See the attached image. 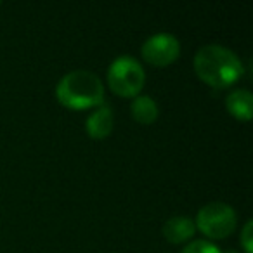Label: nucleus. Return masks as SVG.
I'll return each mask as SVG.
<instances>
[{
    "instance_id": "obj_1",
    "label": "nucleus",
    "mask_w": 253,
    "mask_h": 253,
    "mask_svg": "<svg viewBox=\"0 0 253 253\" xmlns=\"http://www.w3.org/2000/svg\"><path fill=\"white\" fill-rule=\"evenodd\" d=\"M196 75L207 85L215 88L231 87L243 77V63L232 50L222 45H205L193 61Z\"/></svg>"
},
{
    "instance_id": "obj_2",
    "label": "nucleus",
    "mask_w": 253,
    "mask_h": 253,
    "mask_svg": "<svg viewBox=\"0 0 253 253\" xmlns=\"http://www.w3.org/2000/svg\"><path fill=\"white\" fill-rule=\"evenodd\" d=\"M56 97L68 109L94 108L101 106L104 101V85L92 71L75 70L59 80Z\"/></svg>"
},
{
    "instance_id": "obj_3",
    "label": "nucleus",
    "mask_w": 253,
    "mask_h": 253,
    "mask_svg": "<svg viewBox=\"0 0 253 253\" xmlns=\"http://www.w3.org/2000/svg\"><path fill=\"white\" fill-rule=\"evenodd\" d=\"M146 82L141 63L130 56H120L109 64L108 84L111 92L120 97H137Z\"/></svg>"
},
{
    "instance_id": "obj_4",
    "label": "nucleus",
    "mask_w": 253,
    "mask_h": 253,
    "mask_svg": "<svg viewBox=\"0 0 253 253\" xmlns=\"http://www.w3.org/2000/svg\"><path fill=\"white\" fill-rule=\"evenodd\" d=\"M194 225H196L207 238L224 239L234 232L236 211L231 205L208 203L198 211Z\"/></svg>"
},
{
    "instance_id": "obj_5",
    "label": "nucleus",
    "mask_w": 253,
    "mask_h": 253,
    "mask_svg": "<svg viewBox=\"0 0 253 253\" xmlns=\"http://www.w3.org/2000/svg\"><path fill=\"white\" fill-rule=\"evenodd\" d=\"M141 54L146 63L158 68H165L179 57L180 43L170 33H156L142 43Z\"/></svg>"
},
{
    "instance_id": "obj_6",
    "label": "nucleus",
    "mask_w": 253,
    "mask_h": 253,
    "mask_svg": "<svg viewBox=\"0 0 253 253\" xmlns=\"http://www.w3.org/2000/svg\"><path fill=\"white\" fill-rule=\"evenodd\" d=\"M85 130L94 141H102L113 132V113L108 104L97 106L85 122Z\"/></svg>"
},
{
    "instance_id": "obj_7",
    "label": "nucleus",
    "mask_w": 253,
    "mask_h": 253,
    "mask_svg": "<svg viewBox=\"0 0 253 253\" xmlns=\"http://www.w3.org/2000/svg\"><path fill=\"white\" fill-rule=\"evenodd\" d=\"M225 108L236 120L248 122L253 115V95L246 88H238L231 92L225 99Z\"/></svg>"
},
{
    "instance_id": "obj_8",
    "label": "nucleus",
    "mask_w": 253,
    "mask_h": 253,
    "mask_svg": "<svg viewBox=\"0 0 253 253\" xmlns=\"http://www.w3.org/2000/svg\"><path fill=\"white\" fill-rule=\"evenodd\" d=\"M194 232H196V225L189 217H172L163 225V236L167 241L173 243V245H180V243L191 239Z\"/></svg>"
},
{
    "instance_id": "obj_9",
    "label": "nucleus",
    "mask_w": 253,
    "mask_h": 253,
    "mask_svg": "<svg viewBox=\"0 0 253 253\" xmlns=\"http://www.w3.org/2000/svg\"><path fill=\"white\" fill-rule=\"evenodd\" d=\"M158 104L149 95H137L132 101V116L141 125H151L158 118Z\"/></svg>"
},
{
    "instance_id": "obj_10",
    "label": "nucleus",
    "mask_w": 253,
    "mask_h": 253,
    "mask_svg": "<svg viewBox=\"0 0 253 253\" xmlns=\"http://www.w3.org/2000/svg\"><path fill=\"white\" fill-rule=\"evenodd\" d=\"M182 253H222V252L218 250V246H215L211 241L196 239V241L189 243V245L182 250Z\"/></svg>"
},
{
    "instance_id": "obj_11",
    "label": "nucleus",
    "mask_w": 253,
    "mask_h": 253,
    "mask_svg": "<svg viewBox=\"0 0 253 253\" xmlns=\"http://www.w3.org/2000/svg\"><path fill=\"white\" fill-rule=\"evenodd\" d=\"M253 220H246L245 227L241 231V246L245 250V253H253Z\"/></svg>"
},
{
    "instance_id": "obj_12",
    "label": "nucleus",
    "mask_w": 253,
    "mask_h": 253,
    "mask_svg": "<svg viewBox=\"0 0 253 253\" xmlns=\"http://www.w3.org/2000/svg\"><path fill=\"white\" fill-rule=\"evenodd\" d=\"M0 5H2V4H0Z\"/></svg>"
}]
</instances>
